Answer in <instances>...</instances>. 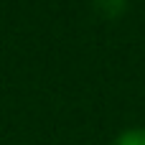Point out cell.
I'll use <instances>...</instances> for the list:
<instances>
[{
	"mask_svg": "<svg viewBox=\"0 0 145 145\" xmlns=\"http://www.w3.org/2000/svg\"><path fill=\"white\" fill-rule=\"evenodd\" d=\"M115 145H145V127H133L117 135Z\"/></svg>",
	"mask_w": 145,
	"mask_h": 145,
	"instance_id": "6da1fadb",
	"label": "cell"
},
{
	"mask_svg": "<svg viewBox=\"0 0 145 145\" xmlns=\"http://www.w3.org/2000/svg\"><path fill=\"white\" fill-rule=\"evenodd\" d=\"M94 5H97V10H99L102 15L115 18V15H120L122 8L127 5V0H94Z\"/></svg>",
	"mask_w": 145,
	"mask_h": 145,
	"instance_id": "7a4b0ae2",
	"label": "cell"
}]
</instances>
